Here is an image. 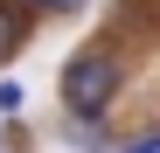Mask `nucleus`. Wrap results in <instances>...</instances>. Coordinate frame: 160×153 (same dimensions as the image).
Here are the masks:
<instances>
[{
	"mask_svg": "<svg viewBox=\"0 0 160 153\" xmlns=\"http://www.w3.org/2000/svg\"><path fill=\"white\" fill-rule=\"evenodd\" d=\"M118 84H125V70H118L112 49H77L63 63V105H70V118H104L112 97H118Z\"/></svg>",
	"mask_w": 160,
	"mask_h": 153,
	"instance_id": "nucleus-1",
	"label": "nucleus"
},
{
	"mask_svg": "<svg viewBox=\"0 0 160 153\" xmlns=\"http://www.w3.org/2000/svg\"><path fill=\"white\" fill-rule=\"evenodd\" d=\"M21 42H28V21L0 0V63H14V56H21Z\"/></svg>",
	"mask_w": 160,
	"mask_h": 153,
	"instance_id": "nucleus-2",
	"label": "nucleus"
},
{
	"mask_svg": "<svg viewBox=\"0 0 160 153\" xmlns=\"http://www.w3.org/2000/svg\"><path fill=\"white\" fill-rule=\"evenodd\" d=\"M21 105H28V91H21V84H0V118H14Z\"/></svg>",
	"mask_w": 160,
	"mask_h": 153,
	"instance_id": "nucleus-3",
	"label": "nucleus"
},
{
	"mask_svg": "<svg viewBox=\"0 0 160 153\" xmlns=\"http://www.w3.org/2000/svg\"><path fill=\"white\" fill-rule=\"evenodd\" d=\"M28 7H35V14H77L84 0H28Z\"/></svg>",
	"mask_w": 160,
	"mask_h": 153,
	"instance_id": "nucleus-4",
	"label": "nucleus"
},
{
	"mask_svg": "<svg viewBox=\"0 0 160 153\" xmlns=\"http://www.w3.org/2000/svg\"><path fill=\"white\" fill-rule=\"evenodd\" d=\"M118 153H160V132H139L132 146H118Z\"/></svg>",
	"mask_w": 160,
	"mask_h": 153,
	"instance_id": "nucleus-5",
	"label": "nucleus"
}]
</instances>
